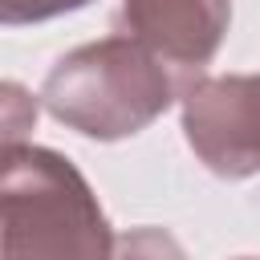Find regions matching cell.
Listing matches in <instances>:
<instances>
[{"instance_id": "1", "label": "cell", "mask_w": 260, "mask_h": 260, "mask_svg": "<svg viewBox=\"0 0 260 260\" xmlns=\"http://www.w3.org/2000/svg\"><path fill=\"white\" fill-rule=\"evenodd\" d=\"M114 232L85 175L49 146L0 158V260H110Z\"/></svg>"}, {"instance_id": "2", "label": "cell", "mask_w": 260, "mask_h": 260, "mask_svg": "<svg viewBox=\"0 0 260 260\" xmlns=\"http://www.w3.org/2000/svg\"><path fill=\"white\" fill-rule=\"evenodd\" d=\"M183 89L187 81L175 69L122 32L61 57L41 85V102L69 130L118 142L150 126Z\"/></svg>"}, {"instance_id": "3", "label": "cell", "mask_w": 260, "mask_h": 260, "mask_svg": "<svg viewBox=\"0 0 260 260\" xmlns=\"http://www.w3.org/2000/svg\"><path fill=\"white\" fill-rule=\"evenodd\" d=\"M183 130L207 171L248 179L260 171V77H199L183 89Z\"/></svg>"}, {"instance_id": "4", "label": "cell", "mask_w": 260, "mask_h": 260, "mask_svg": "<svg viewBox=\"0 0 260 260\" xmlns=\"http://www.w3.org/2000/svg\"><path fill=\"white\" fill-rule=\"evenodd\" d=\"M122 28L146 45L187 85L203 69L232 20V0H122Z\"/></svg>"}, {"instance_id": "5", "label": "cell", "mask_w": 260, "mask_h": 260, "mask_svg": "<svg viewBox=\"0 0 260 260\" xmlns=\"http://www.w3.org/2000/svg\"><path fill=\"white\" fill-rule=\"evenodd\" d=\"M32 122H37V98L16 81H0V158L24 142Z\"/></svg>"}, {"instance_id": "6", "label": "cell", "mask_w": 260, "mask_h": 260, "mask_svg": "<svg viewBox=\"0 0 260 260\" xmlns=\"http://www.w3.org/2000/svg\"><path fill=\"white\" fill-rule=\"evenodd\" d=\"M110 260H187V256L162 228H134L122 240H114Z\"/></svg>"}, {"instance_id": "7", "label": "cell", "mask_w": 260, "mask_h": 260, "mask_svg": "<svg viewBox=\"0 0 260 260\" xmlns=\"http://www.w3.org/2000/svg\"><path fill=\"white\" fill-rule=\"evenodd\" d=\"M89 0H0V24H32L61 12H73Z\"/></svg>"}, {"instance_id": "8", "label": "cell", "mask_w": 260, "mask_h": 260, "mask_svg": "<svg viewBox=\"0 0 260 260\" xmlns=\"http://www.w3.org/2000/svg\"><path fill=\"white\" fill-rule=\"evenodd\" d=\"M240 260H256V256H240Z\"/></svg>"}]
</instances>
